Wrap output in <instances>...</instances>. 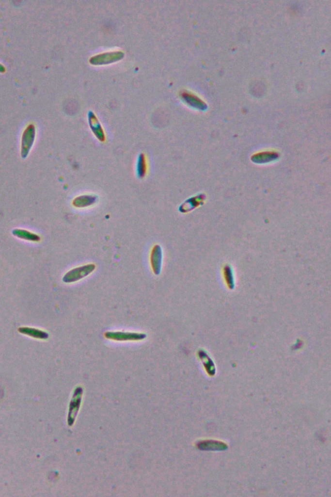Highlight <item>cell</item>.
<instances>
[{
    "instance_id": "1",
    "label": "cell",
    "mask_w": 331,
    "mask_h": 497,
    "mask_svg": "<svg viewBox=\"0 0 331 497\" xmlns=\"http://www.w3.org/2000/svg\"><path fill=\"white\" fill-rule=\"evenodd\" d=\"M36 135V128L33 124H30L23 131L20 147V155L22 159L28 158L35 141Z\"/></svg>"
},
{
    "instance_id": "2",
    "label": "cell",
    "mask_w": 331,
    "mask_h": 497,
    "mask_svg": "<svg viewBox=\"0 0 331 497\" xmlns=\"http://www.w3.org/2000/svg\"><path fill=\"white\" fill-rule=\"evenodd\" d=\"M95 268V265L90 264L73 269V270L69 271L63 276V282L65 283H73V282L79 281V280L90 275L94 272Z\"/></svg>"
},
{
    "instance_id": "3",
    "label": "cell",
    "mask_w": 331,
    "mask_h": 497,
    "mask_svg": "<svg viewBox=\"0 0 331 497\" xmlns=\"http://www.w3.org/2000/svg\"><path fill=\"white\" fill-rule=\"evenodd\" d=\"M107 339L118 341H139L146 337V334L134 332H108L105 334Z\"/></svg>"
},
{
    "instance_id": "4",
    "label": "cell",
    "mask_w": 331,
    "mask_h": 497,
    "mask_svg": "<svg viewBox=\"0 0 331 497\" xmlns=\"http://www.w3.org/2000/svg\"><path fill=\"white\" fill-rule=\"evenodd\" d=\"M162 250L159 245H154L150 255L151 266L153 272L156 275L161 272L162 264Z\"/></svg>"
},
{
    "instance_id": "5",
    "label": "cell",
    "mask_w": 331,
    "mask_h": 497,
    "mask_svg": "<svg viewBox=\"0 0 331 497\" xmlns=\"http://www.w3.org/2000/svg\"><path fill=\"white\" fill-rule=\"evenodd\" d=\"M98 201V196L92 194L80 195L73 199L72 205L75 208H83L94 206Z\"/></svg>"
},
{
    "instance_id": "6",
    "label": "cell",
    "mask_w": 331,
    "mask_h": 497,
    "mask_svg": "<svg viewBox=\"0 0 331 497\" xmlns=\"http://www.w3.org/2000/svg\"><path fill=\"white\" fill-rule=\"evenodd\" d=\"M148 164L146 155L141 153L139 155L135 166V173L139 179H143L148 173Z\"/></svg>"
},
{
    "instance_id": "7",
    "label": "cell",
    "mask_w": 331,
    "mask_h": 497,
    "mask_svg": "<svg viewBox=\"0 0 331 497\" xmlns=\"http://www.w3.org/2000/svg\"><path fill=\"white\" fill-rule=\"evenodd\" d=\"M19 333L30 336L34 339H47L49 338V334L39 329L30 328V327H20L18 329Z\"/></svg>"
},
{
    "instance_id": "8",
    "label": "cell",
    "mask_w": 331,
    "mask_h": 497,
    "mask_svg": "<svg viewBox=\"0 0 331 497\" xmlns=\"http://www.w3.org/2000/svg\"><path fill=\"white\" fill-rule=\"evenodd\" d=\"M12 234L15 237L24 240L32 241V242H38L41 240V237L37 234L33 232L28 231L24 229H15L13 230Z\"/></svg>"
},
{
    "instance_id": "9",
    "label": "cell",
    "mask_w": 331,
    "mask_h": 497,
    "mask_svg": "<svg viewBox=\"0 0 331 497\" xmlns=\"http://www.w3.org/2000/svg\"><path fill=\"white\" fill-rule=\"evenodd\" d=\"M90 127L99 141H104L105 140V135H104L103 129L97 120L92 119L90 121Z\"/></svg>"
},
{
    "instance_id": "10",
    "label": "cell",
    "mask_w": 331,
    "mask_h": 497,
    "mask_svg": "<svg viewBox=\"0 0 331 497\" xmlns=\"http://www.w3.org/2000/svg\"><path fill=\"white\" fill-rule=\"evenodd\" d=\"M5 71L4 67L0 64V72H3Z\"/></svg>"
}]
</instances>
